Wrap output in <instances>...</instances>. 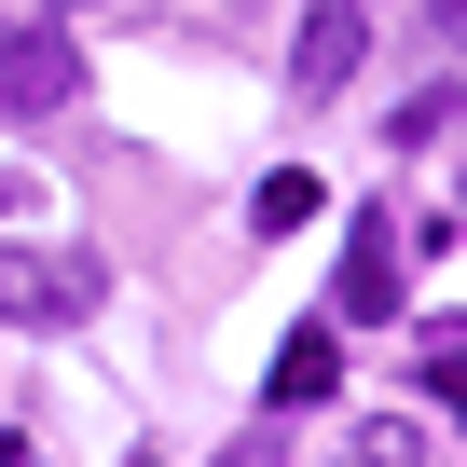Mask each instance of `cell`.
I'll return each instance as SVG.
<instances>
[{
  "label": "cell",
  "mask_w": 467,
  "mask_h": 467,
  "mask_svg": "<svg viewBox=\"0 0 467 467\" xmlns=\"http://www.w3.org/2000/svg\"><path fill=\"white\" fill-rule=\"evenodd\" d=\"M69 97H83L69 28H15V42H0V110H69Z\"/></svg>",
  "instance_id": "cell-3"
},
{
  "label": "cell",
  "mask_w": 467,
  "mask_h": 467,
  "mask_svg": "<svg viewBox=\"0 0 467 467\" xmlns=\"http://www.w3.org/2000/svg\"><path fill=\"white\" fill-rule=\"evenodd\" d=\"M317 206H330V179H317V165H275V179L248 192V220H262V234H303Z\"/></svg>",
  "instance_id": "cell-6"
},
{
  "label": "cell",
  "mask_w": 467,
  "mask_h": 467,
  "mask_svg": "<svg viewBox=\"0 0 467 467\" xmlns=\"http://www.w3.org/2000/svg\"><path fill=\"white\" fill-rule=\"evenodd\" d=\"M97 303H110V275H97V262L0 248V317H15V330H69V317H97Z\"/></svg>",
  "instance_id": "cell-1"
},
{
  "label": "cell",
  "mask_w": 467,
  "mask_h": 467,
  "mask_svg": "<svg viewBox=\"0 0 467 467\" xmlns=\"http://www.w3.org/2000/svg\"><path fill=\"white\" fill-rule=\"evenodd\" d=\"M440 42H467V0H440Z\"/></svg>",
  "instance_id": "cell-9"
},
{
  "label": "cell",
  "mask_w": 467,
  "mask_h": 467,
  "mask_svg": "<svg viewBox=\"0 0 467 467\" xmlns=\"http://www.w3.org/2000/svg\"><path fill=\"white\" fill-rule=\"evenodd\" d=\"M344 467H412V426H371V440H358Z\"/></svg>",
  "instance_id": "cell-8"
},
{
  "label": "cell",
  "mask_w": 467,
  "mask_h": 467,
  "mask_svg": "<svg viewBox=\"0 0 467 467\" xmlns=\"http://www.w3.org/2000/svg\"><path fill=\"white\" fill-rule=\"evenodd\" d=\"M426 385H440V399L467 412V330H453V344H426Z\"/></svg>",
  "instance_id": "cell-7"
},
{
  "label": "cell",
  "mask_w": 467,
  "mask_h": 467,
  "mask_svg": "<svg viewBox=\"0 0 467 467\" xmlns=\"http://www.w3.org/2000/svg\"><path fill=\"white\" fill-rule=\"evenodd\" d=\"M330 385H344V344H330V330H289V344H275V412H317Z\"/></svg>",
  "instance_id": "cell-5"
},
{
  "label": "cell",
  "mask_w": 467,
  "mask_h": 467,
  "mask_svg": "<svg viewBox=\"0 0 467 467\" xmlns=\"http://www.w3.org/2000/svg\"><path fill=\"white\" fill-rule=\"evenodd\" d=\"M344 317H399V234L385 220L344 234Z\"/></svg>",
  "instance_id": "cell-4"
},
{
  "label": "cell",
  "mask_w": 467,
  "mask_h": 467,
  "mask_svg": "<svg viewBox=\"0 0 467 467\" xmlns=\"http://www.w3.org/2000/svg\"><path fill=\"white\" fill-rule=\"evenodd\" d=\"M358 42H371V0H317L303 42H289V97H344L358 83Z\"/></svg>",
  "instance_id": "cell-2"
}]
</instances>
